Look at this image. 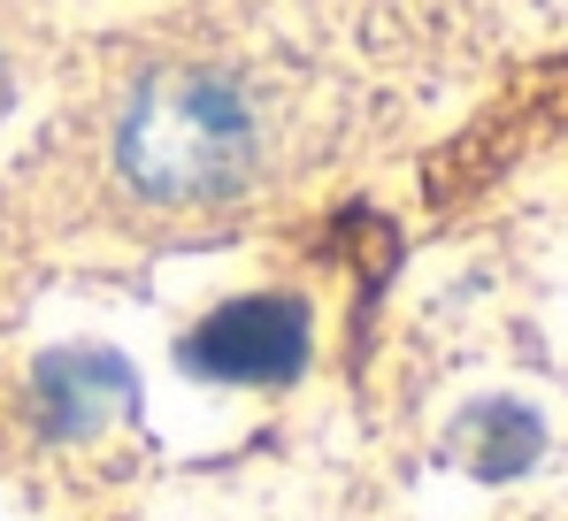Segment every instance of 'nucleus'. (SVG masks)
Returning <instances> with one entry per match:
<instances>
[{"label":"nucleus","instance_id":"1","mask_svg":"<svg viewBox=\"0 0 568 521\" xmlns=\"http://www.w3.org/2000/svg\"><path fill=\"white\" fill-rule=\"evenodd\" d=\"M115 162L146 200H215L254 170V115L231 78L154 70L123 108Z\"/></svg>","mask_w":568,"mask_h":521},{"label":"nucleus","instance_id":"2","mask_svg":"<svg viewBox=\"0 0 568 521\" xmlns=\"http://www.w3.org/2000/svg\"><path fill=\"white\" fill-rule=\"evenodd\" d=\"M185 360L215 384H284L307 360V315L292 299H231L185 338Z\"/></svg>","mask_w":568,"mask_h":521},{"label":"nucleus","instance_id":"3","mask_svg":"<svg viewBox=\"0 0 568 521\" xmlns=\"http://www.w3.org/2000/svg\"><path fill=\"white\" fill-rule=\"evenodd\" d=\"M131 407H139V384L115 353L78 346L39 360V422L54 437H93L100 422H123Z\"/></svg>","mask_w":568,"mask_h":521},{"label":"nucleus","instance_id":"4","mask_svg":"<svg viewBox=\"0 0 568 521\" xmlns=\"http://www.w3.org/2000/svg\"><path fill=\"white\" fill-rule=\"evenodd\" d=\"M454 452L469 460L476 476H523L530 460H538V415H523V407H476L462 437H454Z\"/></svg>","mask_w":568,"mask_h":521}]
</instances>
